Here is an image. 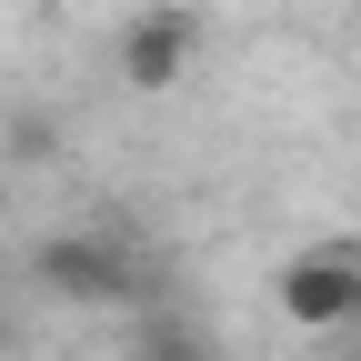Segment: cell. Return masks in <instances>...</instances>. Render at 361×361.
I'll return each mask as SVG.
<instances>
[{"instance_id": "cell-1", "label": "cell", "mask_w": 361, "mask_h": 361, "mask_svg": "<svg viewBox=\"0 0 361 361\" xmlns=\"http://www.w3.org/2000/svg\"><path fill=\"white\" fill-rule=\"evenodd\" d=\"M30 281L51 301H80V311H121V301H141V261L101 231H51L30 251Z\"/></svg>"}, {"instance_id": "cell-2", "label": "cell", "mask_w": 361, "mask_h": 361, "mask_svg": "<svg viewBox=\"0 0 361 361\" xmlns=\"http://www.w3.org/2000/svg\"><path fill=\"white\" fill-rule=\"evenodd\" d=\"M271 291L291 331H361V251H291Z\"/></svg>"}, {"instance_id": "cell-3", "label": "cell", "mask_w": 361, "mask_h": 361, "mask_svg": "<svg viewBox=\"0 0 361 361\" xmlns=\"http://www.w3.org/2000/svg\"><path fill=\"white\" fill-rule=\"evenodd\" d=\"M191 61H201V11H180V0H151V11L121 30V80L141 90V101L180 90V71H191Z\"/></svg>"}, {"instance_id": "cell-4", "label": "cell", "mask_w": 361, "mask_h": 361, "mask_svg": "<svg viewBox=\"0 0 361 361\" xmlns=\"http://www.w3.org/2000/svg\"><path fill=\"white\" fill-rule=\"evenodd\" d=\"M141 361H211L191 331H161V341H141Z\"/></svg>"}, {"instance_id": "cell-5", "label": "cell", "mask_w": 361, "mask_h": 361, "mask_svg": "<svg viewBox=\"0 0 361 361\" xmlns=\"http://www.w3.org/2000/svg\"><path fill=\"white\" fill-rule=\"evenodd\" d=\"M351 361H361V351H351Z\"/></svg>"}]
</instances>
